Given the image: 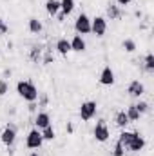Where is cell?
<instances>
[{
    "mask_svg": "<svg viewBox=\"0 0 154 156\" xmlns=\"http://www.w3.org/2000/svg\"><path fill=\"white\" fill-rule=\"evenodd\" d=\"M16 93L26 100V102H37L38 100V89H37V85L33 83V82H29V80H20L18 83H16Z\"/></svg>",
    "mask_w": 154,
    "mask_h": 156,
    "instance_id": "1",
    "label": "cell"
},
{
    "mask_svg": "<svg viewBox=\"0 0 154 156\" xmlns=\"http://www.w3.org/2000/svg\"><path fill=\"white\" fill-rule=\"evenodd\" d=\"M93 134H94V138H96L98 142H107V140H109V136H111V131H109V127H107L105 120H98V122H96Z\"/></svg>",
    "mask_w": 154,
    "mask_h": 156,
    "instance_id": "2",
    "label": "cell"
},
{
    "mask_svg": "<svg viewBox=\"0 0 154 156\" xmlns=\"http://www.w3.org/2000/svg\"><path fill=\"white\" fill-rule=\"evenodd\" d=\"M75 29H76L78 35H89L91 33V18L85 13L78 15V18L75 20Z\"/></svg>",
    "mask_w": 154,
    "mask_h": 156,
    "instance_id": "3",
    "label": "cell"
},
{
    "mask_svg": "<svg viewBox=\"0 0 154 156\" xmlns=\"http://www.w3.org/2000/svg\"><path fill=\"white\" fill-rule=\"evenodd\" d=\"M42 144H44V138H42L40 129H31L27 133V138H26V147L27 149H38Z\"/></svg>",
    "mask_w": 154,
    "mask_h": 156,
    "instance_id": "4",
    "label": "cell"
},
{
    "mask_svg": "<svg viewBox=\"0 0 154 156\" xmlns=\"http://www.w3.org/2000/svg\"><path fill=\"white\" fill-rule=\"evenodd\" d=\"M96 102H93V100H89V102H83L82 104V107H80V118L83 120V122H89V120H93L94 115H96Z\"/></svg>",
    "mask_w": 154,
    "mask_h": 156,
    "instance_id": "5",
    "label": "cell"
},
{
    "mask_svg": "<svg viewBox=\"0 0 154 156\" xmlns=\"http://www.w3.org/2000/svg\"><path fill=\"white\" fill-rule=\"evenodd\" d=\"M107 31V20L103 16H96L91 20V33H94L96 37H103Z\"/></svg>",
    "mask_w": 154,
    "mask_h": 156,
    "instance_id": "6",
    "label": "cell"
},
{
    "mask_svg": "<svg viewBox=\"0 0 154 156\" xmlns=\"http://www.w3.org/2000/svg\"><path fill=\"white\" fill-rule=\"evenodd\" d=\"M0 140H2V144H4V145L11 147V145L15 144V140H16V127L9 123V125H7V127L2 131V134H0Z\"/></svg>",
    "mask_w": 154,
    "mask_h": 156,
    "instance_id": "7",
    "label": "cell"
},
{
    "mask_svg": "<svg viewBox=\"0 0 154 156\" xmlns=\"http://www.w3.org/2000/svg\"><path fill=\"white\" fill-rule=\"evenodd\" d=\"M143 147H145V140H143V136H140L138 133H134L132 138H131V142H129V145H127V149L132 151V153H138V151H142Z\"/></svg>",
    "mask_w": 154,
    "mask_h": 156,
    "instance_id": "8",
    "label": "cell"
},
{
    "mask_svg": "<svg viewBox=\"0 0 154 156\" xmlns=\"http://www.w3.org/2000/svg\"><path fill=\"white\" fill-rule=\"evenodd\" d=\"M127 93H129L131 96H134V98H140V96L145 93V87H143V83H142L140 80H132V82L129 83V87H127Z\"/></svg>",
    "mask_w": 154,
    "mask_h": 156,
    "instance_id": "9",
    "label": "cell"
},
{
    "mask_svg": "<svg viewBox=\"0 0 154 156\" xmlns=\"http://www.w3.org/2000/svg\"><path fill=\"white\" fill-rule=\"evenodd\" d=\"M100 83L102 85H113L114 83V71L111 69V66H105L100 73Z\"/></svg>",
    "mask_w": 154,
    "mask_h": 156,
    "instance_id": "10",
    "label": "cell"
},
{
    "mask_svg": "<svg viewBox=\"0 0 154 156\" xmlns=\"http://www.w3.org/2000/svg\"><path fill=\"white\" fill-rule=\"evenodd\" d=\"M85 40L82 38V35H75L73 40H71V51H76V53H82L85 51Z\"/></svg>",
    "mask_w": 154,
    "mask_h": 156,
    "instance_id": "11",
    "label": "cell"
},
{
    "mask_svg": "<svg viewBox=\"0 0 154 156\" xmlns=\"http://www.w3.org/2000/svg\"><path fill=\"white\" fill-rule=\"evenodd\" d=\"M35 123H37V129H44V127H47V125H51V116L47 115V113H38L37 118H35Z\"/></svg>",
    "mask_w": 154,
    "mask_h": 156,
    "instance_id": "12",
    "label": "cell"
},
{
    "mask_svg": "<svg viewBox=\"0 0 154 156\" xmlns=\"http://www.w3.org/2000/svg\"><path fill=\"white\" fill-rule=\"evenodd\" d=\"M56 51H58L60 55L65 56V55L71 51V42H69L67 38H60L58 42H56Z\"/></svg>",
    "mask_w": 154,
    "mask_h": 156,
    "instance_id": "13",
    "label": "cell"
},
{
    "mask_svg": "<svg viewBox=\"0 0 154 156\" xmlns=\"http://www.w3.org/2000/svg\"><path fill=\"white\" fill-rule=\"evenodd\" d=\"M45 9H47V13L51 16H56L58 11H60V2L58 0H47L45 2Z\"/></svg>",
    "mask_w": 154,
    "mask_h": 156,
    "instance_id": "14",
    "label": "cell"
},
{
    "mask_svg": "<svg viewBox=\"0 0 154 156\" xmlns=\"http://www.w3.org/2000/svg\"><path fill=\"white\" fill-rule=\"evenodd\" d=\"M73 9H75V0H60V11H62L65 16L71 15Z\"/></svg>",
    "mask_w": 154,
    "mask_h": 156,
    "instance_id": "15",
    "label": "cell"
},
{
    "mask_svg": "<svg viewBox=\"0 0 154 156\" xmlns=\"http://www.w3.org/2000/svg\"><path fill=\"white\" fill-rule=\"evenodd\" d=\"M107 16H109L111 20H118V18H121V11H120V7L114 5V4H109V5H107Z\"/></svg>",
    "mask_w": 154,
    "mask_h": 156,
    "instance_id": "16",
    "label": "cell"
},
{
    "mask_svg": "<svg viewBox=\"0 0 154 156\" xmlns=\"http://www.w3.org/2000/svg\"><path fill=\"white\" fill-rule=\"evenodd\" d=\"M125 115H127V118H129V122H136V120H140V111L136 109V105H129V109L125 111Z\"/></svg>",
    "mask_w": 154,
    "mask_h": 156,
    "instance_id": "17",
    "label": "cell"
},
{
    "mask_svg": "<svg viewBox=\"0 0 154 156\" xmlns=\"http://www.w3.org/2000/svg\"><path fill=\"white\" fill-rule=\"evenodd\" d=\"M114 122H116V125H118V127H121V129H123V127L129 123V118H127V115H125V111H118V113H116Z\"/></svg>",
    "mask_w": 154,
    "mask_h": 156,
    "instance_id": "18",
    "label": "cell"
},
{
    "mask_svg": "<svg viewBox=\"0 0 154 156\" xmlns=\"http://www.w3.org/2000/svg\"><path fill=\"white\" fill-rule=\"evenodd\" d=\"M29 31L35 33V35H38L40 31H42V22H40L38 18H29Z\"/></svg>",
    "mask_w": 154,
    "mask_h": 156,
    "instance_id": "19",
    "label": "cell"
},
{
    "mask_svg": "<svg viewBox=\"0 0 154 156\" xmlns=\"http://www.w3.org/2000/svg\"><path fill=\"white\" fill-rule=\"evenodd\" d=\"M40 133H42V138H44V140H54V129H53V125L44 127Z\"/></svg>",
    "mask_w": 154,
    "mask_h": 156,
    "instance_id": "20",
    "label": "cell"
},
{
    "mask_svg": "<svg viewBox=\"0 0 154 156\" xmlns=\"http://www.w3.org/2000/svg\"><path fill=\"white\" fill-rule=\"evenodd\" d=\"M132 134L134 133H129V131H123L121 134H120V138H118V142L123 145V147H127L129 145V142H131V138H132Z\"/></svg>",
    "mask_w": 154,
    "mask_h": 156,
    "instance_id": "21",
    "label": "cell"
},
{
    "mask_svg": "<svg viewBox=\"0 0 154 156\" xmlns=\"http://www.w3.org/2000/svg\"><path fill=\"white\" fill-rule=\"evenodd\" d=\"M121 45H123V49H125L127 53H134V51H136V42L131 40V38H125Z\"/></svg>",
    "mask_w": 154,
    "mask_h": 156,
    "instance_id": "22",
    "label": "cell"
},
{
    "mask_svg": "<svg viewBox=\"0 0 154 156\" xmlns=\"http://www.w3.org/2000/svg\"><path fill=\"white\" fill-rule=\"evenodd\" d=\"M145 69H147L149 73L154 71V55L152 53H149V55L145 56Z\"/></svg>",
    "mask_w": 154,
    "mask_h": 156,
    "instance_id": "23",
    "label": "cell"
},
{
    "mask_svg": "<svg viewBox=\"0 0 154 156\" xmlns=\"http://www.w3.org/2000/svg\"><path fill=\"white\" fill-rule=\"evenodd\" d=\"M123 154H125V147L120 142H116L114 149H113V156H123Z\"/></svg>",
    "mask_w": 154,
    "mask_h": 156,
    "instance_id": "24",
    "label": "cell"
},
{
    "mask_svg": "<svg viewBox=\"0 0 154 156\" xmlns=\"http://www.w3.org/2000/svg\"><path fill=\"white\" fill-rule=\"evenodd\" d=\"M134 105H136V109L140 111V115H143V113L149 111V104H147V102H138V104H134Z\"/></svg>",
    "mask_w": 154,
    "mask_h": 156,
    "instance_id": "25",
    "label": "cell"
},
{
    "mask_svg": "<svg viewBox=\"0 0 154 156\" xmlns=\"http://www.w3.org/2000/svg\"><path fill=\"white\" fill-rule=\"evenodd\" d=\"M7 93V82L5 80H0V96H4Z\"/></svg>",
    "mask_w": 154,
    "mask_h": 156,
    "instance_id": "26",
    "label": "cell"
},
{
    "mask_svg": "<svg viewBox=\"0 0 154 156\" xmlns=\"http://www.w3.org/2000/svg\"><path fill=\"white\" fill-rule=\"evenodd\" d=\"M38 56H40V47H37V45H35V47L31 49V58H33V60H37Z\"/></svg>",
    "mask_w": 154,
    "mask_h": 156,
    "instance_id": "27",
    "label": "cell"
},
{
    "mask_svg": "<svg viewBox=\"0 0 154 156\" xmlns=\"http://www.w3.org/2000/svg\"><path fill=\"white\" fill-rule=\"evenodd\" d=\"M7 31H9V27H7V26H5V24H4V20H2V18H0V35H5V33H7Z\"/></svg>",
    "mask_w": 154,
    "mask_h": 156,
    "instance_id": "28",
    "label": "cell"
},
{
    "mask_svg": "<svg viewBox=\"0 0 154 156\" xmlns=\"http://www.w3.org/2000/svg\"><path fill=\"white\" fill-rule=\"evenodd\" d=\"M118 2V5H129L131 4V0H116Z\"/></svg>",
    "mask_w": 154,
    "mask_h": 156,
    "instance_id": "29",
    "label": "cell"
},
{
    "mask_svg": "<svg viewBox=\"0 0 154 156\" xmlns=\"http://www.w3.org/2000/svg\"><path fill=\"white\" fill-rule=\"evenodd\" d=\"M44 62H45V64H51V62H53V56H51V55L47 53V55H45V60H44Z\"/></svg>",
    "mask_w": 154,
    "mask_h": 156,
    "instance_id": "30",
    "label": "cell"
},
{
    "mask_svg": "<svg viewBox=\"0 0 154 156\" xmlns=\"http://www.w3.org/2000/svg\"><path fill=\"white\" fill-rule=\"evenodd\" d=\"M64 18H65V15H64V13H62V11H58V20H60V22H62V20H64Z\"/></svg>",
    "mask_w": 154,
    "mask_h": 156,
    "instance_id": "31",
    "label": "cell"
},
{
    "mask_svg": "<svg viewBox=\"0 0 154 156\" xmlns=\"http://www.w3.org/2000/svg\"><path fill=\"white\" fill-rule=\"evenodd\" d=\"M29 156H40V154H38V153H31Z\"/></svg>",
    "mask_w": 154,
    "mask_h": 156,
    "instance_id": "32",
    "label": "cell"
}]
</instances>
